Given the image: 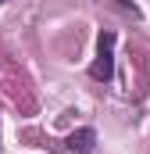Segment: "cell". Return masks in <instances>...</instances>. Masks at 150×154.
<instances>
[{"label": "cell", "mask_w": 150, "mask_h": 154, "mask_svg": "<svg viewBox=\"0 0 150 154\" xmlns=\"http://www.w3.org/2000/svg\"><path fill=\"white\" fill-rule=\"evenodd\" d=\"M89 75L97 82H111V75H114V32L111 29H104L100 39H97V61L89 65Z\"/></svg>", "instance_id": "6da1fadb"}, {"label": "cell", "mask_w": 150, "mask_h": 154, "mask_svg": "<svg viewBox=\"0 0 150 154\" xmlns=\"http://www.w3.org/2000/svg\"><path fill=\"white\" fill-rule=\"evenodd\" d=\"M93 147H97V133L93 129H79V133L68 136V151H75V154H89Z\"/></svg>", "instance_id": "7a4b0ae2"}, {"label": "cell", "mask_w": 150, "mask_h": 154, "mask_svg": "<svg viewBox=\"0 0 150 154\" xmlns=\"http://www.w3.org/2000/svg\"><path fill=\"white\" fill-rule=\"evenodd\" d=\"M0 4H4V0H0Z\"/></svg>", "instance_id": "3957f363"}]
</instances>
